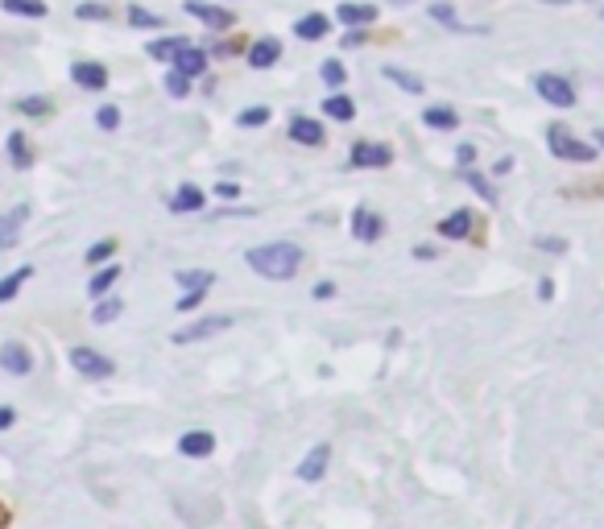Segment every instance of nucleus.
Segmentation results:
<instances>
[{"label": "nucleus", "mask_w": 604, "mask_h": 529, "mask_svg": "<svg viewBox=\"0 0 604 529\" xmlns=\"http://www.w3.org/2000/svg\"><path fill=\"white\" fill-rule=\"evenodd\" d=\"M244 265L257 277H265V282H290V277H298V269L307 265V253H303V244H294V240H270V244L249 249V253H244Z\"/></svg>", "instance_id": "obj_1"}, {"label": "nucleus", "mask_w": 604, "mask_h": 529, "mask_svg": "<svg viewBox=\"0 0 604 529\" xmlns=\"http://www.w3.org/2000/svg\"><path fill=\"white\" fill-rule=\"evenodd\" d=\"M547 150H551L559 162H580V166H587V162L596 157V145H592V141H580L568 124H547Z\"/></svg>", "instance_id": "obj_2"}, {"label": "nucleus", "mask_w": 604, "mask_h": 529, "mask_svg": "<svg viewBox=\"0 0 604 529\" xmlns=\"http://www.w3.org/2000/svg\"><path fill=\"white\" fill-rule=\"evenodd\" d=\"M70 368L79 376H87V381H108V376L117 373L112 356L96 352V348H70Z\"/></svg>", "instance_id": "obj_3"}, {"label": "nucleus", "mask_w": 604, "mask_h": 529, "mask_svg": "<svg viewBox=\"0 0 604 529\" xmlns=\"http://www.w3.org/2000/svg\"><path fill=\"white\" fill-rule=\"evenodd\" d=\"M535 91L547 103H554V108H571V103H575V87H571V79L554 75V70H542V75H535Z\"/></svg>", "instance_id": "obj_4"}, {"label": "nucleus", "mask_w": 604, "mask_h": 529, "mask_svg": "<svg viewBox=\"0 0 604 529\" xmlns=\"http://www.w3.org/2000/svg\"><path fill=\"white\" fill-rule=\"evenodd\" d=\"M394 162V150L389 145H377V141H356L352 154H348V166L352 170H381Z\"/></svg>", "instance_id": "obj_5"}, {"label": "nucleus", "mask_w": 604, "mask_h": 529, "mask_svg": "<svg viewBox=\"0 0 604 529\" xmlns=\"http://www.w3.org/2000/svg\"><path fill=\"white\" fill-rule=\"evenodd\" d=\"M237 323V315H211V319H199V323L183 327V331H174L171 343H199V340H211V335H220L228 327Z\"/></svg>", "instance_id": "obj_6"}, {"label": "nucleus", "mask_w": 604, "mask_h": 529, "mask_svg": "<svg viewBox=\"0 0 604 529\" xmlns=\"http://www.w3.org/2000/svg\"><path fill=\"white\" fill-rule=\"evenodd\" d=\"M328 463H331V447L328 443H315L307 455H303V463L294 467V476L307 480V484H319V480L328 476Z\"/></svg>", "instance_id": "obj_7"}, {"label": "nucleus", "mask_w": 604, "mask_h": 529, "mask_svg": "<svg viewBox=\"0 0 604 529\" xmlns=\"http://www.w3.org/2000/svg\"><path fill=\"white\" fill-rule=\"evenodd\" d=\"M0 368L9 376H30L34 373V352H30L21 340H9L0 348Z\"/></svg>", "instance_id": "obj_8"}, {"label": "nucleus", "mask_w": 604, "mask_h": 529, "mask_svg": "<svg viewBox=\"0 0 604 529\" xmlns=\"http://www.w3.org/2000/svg\"><path fill=\"white\" fill-rule=\"evenodd\" d=\"M352 236L361 240V244H377L385 236V220H381L373 207H356L352 211Z\"/></svg>", "instance_id": "obj_9"}, {"label": "nucleus", "mask_w": 604, "mask_h": 529, "mask_svg": "<svg viewBox=\"0 0 604 529\" xmlns=\"http://www.w3.org/2000/svg\"><path fill=\"white\" fill-rule=\"evenodd\" d=\"M187 13L190 18H199L208 30H232V13L228 9H220V4H208V0H187Z\"/></svg>", "instance_id": "obj_10"}, {"label": "nucleus", "mask_w": 604, "mask_h": 529, "mask_svg": "<svg viewBox=\"0 0 604 529\" xmlns=\"http://www.w3.org/2000/svg\"><path fill=\"white\" fill-rule=\"evenodd\" d=\"M211 451H216V434L211 430H187L178 439V455H187V460H208Z\"/></svg>", "instance_id": "obj_11"}, {"label": "nucleus", "mask_w": 604, "mask_h": 529, "mask_svg": "<svg viewBox=\"0 0 604 529\" xmlns=\"http://www.w3.org/2000/svg\"><path fill=\"white\" fill-rule=\"evenodd\" d=\"M70 79L84 87V91H105V87H108V67H100V63L84 58V63H75V67H70Z\"/></svg>", "instance_id": "obj_12"}, {"label": "nucleus", "mask_w": 604, "mask_h": 529, "mask_svg": "<svg viewBox=\"0 0 604 529\" xmlns=\"http://www.w3.org/2000/svg\"><path fill=\"white\" fill-rule=\"evenodd\" d=\"M204 203H208V195L195 187V183H183V187L171 195V211L174 216H190V211H204Z\"/></svg>", "instance_id": "obj_13"}, {"label": "nucleus", "mask_w": 604, "mask_h": 529, "mask_svg": "<svg viewBox=\"0 0 604 529\" xmlns=\"http://www.w3.org/2000/svg\"><path fill=\"white\" fill-rule=\"evenodd\" d=\"M171 67L183 70V75H190V79H199V75H204L211 63H208V51H199V46H183V51L174 54Z\"/></svg>", "instance_id": "obj_14"}, {"label": "nucleus", "mask_w": 604, "mask_h": 529, "mask_svg": "<svg viewBox=\"0 0 604 529\" xmlns=\"http://www.w3.org/2000/svg\"><path fill=\"white\" fill-rule=\"evenodd\" d=\"M290 141H298V145H323L328 141V133H323V124L319 120H311V117H294L290 120Z\"/></svg>", "instance_id": "obj_15"}, {"label": "nucleus", "mask_w": 604, "mask_h": 529, "mask_svg": "<svg viewBox=\"0 0 604 529\" xmlns=\"http://www.w3.org/2000/svg\"><path fill=\"white\" fill-rule=\"evenodd\" d=\"M277 58H282V46H277L274 37H257V42L249 46V67H253V70L277 67Z\"/></svg>", "instance_id": "obj_16"}, {"label": "nucleus", "mask_w": 604, "mask_h": 529, "mask_svg": "<svg viewBox=\"0 0 604 529\" xmlns=\"http://www.w3.org/2000/svg\"><path fill=\"white\" fill-rule=\"evenodd\" d=\"M25 220H30V203H21V207H13L9 216H0V249H13V244H18L21 223Z\"/></svg>", "instance_id": "obj_17"}, {"label": "nucleus", "mask_w": 604, "mask_h": 529, "mask_svg": "<svg viewBox=\"0 0 604 529\" xmlns=\"http://www.w3.org/2000/svg\"><path fill=\"white\" fill-rule=\"evenodd\" d=\"M439 236H443V240H468V236H472V211H464V207H460V211L443 216V220H439Z\"/></svg>", "instance_id": "obj_18"}, {"label": "nucleus", "mask_w": 604, "mask_h": 529, "mask_svg": "<svg viewBox=\"0 0 604 529\" xmlns=\"http://www.w3.org/2000/svg\"><path fill=\"white\" fill-rule=\"evenodd\" d=\"M121 265H100L96 274H91V282H87V298H105V294H112V286L121 282Z\"/></svg>", "instance_id": "obj_19"}, {"label": "nucleus", "mask_w": 604, "mask_h": 529, "mask_svg": "<svg viewBox=\"0 0 604 529\" xmlns=\"http://www.w3.org/2000/svg\"><path fill=\"white\" fill-rule=\"evenodd\" d=\"M336 18H340V25H369V21H377V4H352V0H344L340 9H336Z\"/></svg>", "instance_id": "obj_20"}, {"label": "nucleus", "mask_w": 604, "mask_h": 529, "mask_svg": "<svg viewBox=\"0 0 604 529\" xmlns=\"http://www.w3.org/2000/svg\"><path fill=\"white\" fill-rule=\"evenodd\" d=\"M422 124H427V129H443V133H455V129H460V117H455V108L431 103V108L422 112Z\"/></svg>", "instance_id": "obj_21"}, {"label": "nucleus", "mask_w": 604, "mask_h": 529, "mask_svg": "<svg viewBox=\"0 0 604 529\" xmlns=\"http://www.w3.org/2000/svg\"><path fill=\"white\" fill-rule=\"evenodd\" d=\"M328 25L331 21L323 13H307V18L294 21V34L303 37V42H319V37H328Z\"/></svg>", "instance_id": "obj_22"}, {"label": "nucleus", "mask_w": 604, "mask_h": 529, "mask_svg": "<svg viewBox=\"0 0 604 529\" xmlns=\"http://www.w3.org/2000/svg\"><path fill=\"white\" fill-rule=\"evenodd\" d=\"M30 277H34V265H21V269H13L9 277H0V307H4V302H13Z\"/></svg>", "instance_id": "obj_23"}, {"label": "nucleus", "mask_w": 604, "mask_h": 529, "mask_svg": "<svg viewBox=\"0 0 604 529\" xmlns=\"http://www.w3.org/2000/svg\"><path fill=\"white\" fill-rule=\"evenodd\" d=\"M183 46H190L187 37L171 34V37H157V42H150V46H145V54H150V58H157V63H174V54L183 51Z\"/></svg>", "instance_id": "obj_24"}, {"label": "nucleus", "mask_w": 604, "mask_h": 529, "mask_svg": "<svg viewBox=\"0 0 604 529\" xmlns=\"http://www.w3.org/2000/svg\"><path fill=\"white\" fill-rule=\"evenodd\" d=\"M9 162H13V170H30L34 166V150H30L25 133H9Z\"/></svg>", "instance_id": "obj_25"}, {"label": "nucleus", "mask_w": 604, "mask_h": 529, "mask_svg": "<svg viewBox=\"0 0 604 529\" xmlns=\"http://www.w3.org/2000/svg\"><path fill=\"white\" fill-rule=\"evenodd\" d=\"M0 9L13 18H46V0H0Z\"/></svg>", "instance_id": "obj_26"}, {"label": "nucleus", "mask_w": 604, "mask_h": 529, "mask_svg": "<svg viewBox=\"0 0 604 529\" xmlns=\"http://www.w3.org/2000/svg\"><path fill=\"white\" fill-rule=\"evenodd\" d=\"M174 282H178L183 290H211V286H216V274H208V269H178Z\"/></svg>", "instance_id": "obj_27"}, {"label": "nucleus", "mask_w": 604, "mask_h": 529, "mask_svg": "<svg viewBox=\"0 0 604 529\" xmlns=\"http://www.w3.org/2000/svg\"><path fill=\"white\" fill-rule=\"evenodd\" d=\"M323 112H328L331 120H344V124H348V120L356 117V103L348 100L344 91H331L328 100H323Z\"/></svg>", "instance_id": "obj_28"}, {"label": "nucleus", "mask_w": 604, "mask_h": 529, "mask_svg": "<svg viewBox=\"0 0 604 529\" xmlns=\"http://www.w3.org/2000/svg\"><path fill=\"white\" fill-rule=\"evenodd\" d=\"M381 75H385V79H389L394 87H402V91H410V96H422V79H418V75H410V70L381 67Z\"/></svg>", "instance_id": "obj_29"}, {"label": "nucleus", "mask_w": 604, "mask_h": 529, "mask_svg": "<svg viewBox=\"0 0 604 529\" xmlns=\"http://www.w3.org/2000/svg\"><path fill=\"white\" fill-rule=\"evenodd\" d=\"M121 310H124V302L121 298H96V307H91V323H112V319H121Z\"/></svg>", "instance_id": "obj_30"}, {"label": "nucleus", "mask_w": 604, "mask_h": 529, "mask_svg": "<svg viewBox=\"0 0 604 529\" xmlns=\"http://www.w3.org/2000/svg\"><path fill=\"white\" fill-rule=\"evenodd\" d=\"M460 178H464L468 187H472V190H476V195H481L484 203H497V187H493V183H488L484 174H476V170H472V166H464V170H460Z\"/></svg>", "instance_id": "obj_31"}, {"label": "nucleus", "mask_w": 604, "mask_h": 529, "mask_svg": "<svg viewBox=\"0 0 604 529\" xmlns=\"http://www.w3.org/2000/svg\"><path fill=\"white\" fill-rule=\"evenodd\" d=\"M13 108H18L21 117H51L54 112V103L46 100V96H25V100H18Z\"/></svg>", "instance_id": "obj_32"}, {"label": "nucleus", "mask_w": 604, "mask_h": 529, "mask_svg": "<svg viewBox=\"0 0 604 529\" xmlns=\"http://www.w3.org/2000/svg\"><path fill=\"white\" fill-rule=\"evenodd\" d=\"M431 18L439 21V25H448V30H455V34H476V30H468V25H460V18H455V9H451V4H431Z\"/></svg>", "instance_id": "obj_33"}, {"label": "nucleus", "mask_w": 604, "mask_h": 529, "mask_svg": "<svg viewBox=\"0 0 604 529\" xmlns=\"http://www.w3.org/2000/svg\"><path fill=\"white\" fill-rule=\"evenodd\" d=\"M117 256V240H96L91 249H87V265H105V261H112Z\"/></svg>", "instance_id": "obj_34"}, {"label": "nucleus", "mask_w": 604, "mask_h": 529, "mask_svg": "<svg viewBox=\"0 0 604 529\" xmlns=\"http://www.w3.org/2000/svg\"><path fill=\"white\" fill-rule=\"evenodd\" d=\"M129 25H138V30H162V18L150 13V9H141V4H129Z\"/></svg>", "instance_id": "obj_35"}, {"label": "nucleus", "mask_w": 604, "mask_h": 529, "mask_svg": "<svg viewBox=\"0 0 604 529\" xmlns=\"http://www.w3.org/2000/svg\"><path fill=\"white\" fill-rule=\"evenodd\" d=\"M166 91H171L174 100H187L190 96V75H183V70H166Z\"/></svg>", "instance_id": "obj_36"}, {"label": "nucleus", "mask_w": 604, "mask_h": 529, "mask_svg": "<svg viewBox=\"0 0 604 529\" xmlns=\"http://www.w3.org/2000/svg\"><path fill=\"white\" fill-rule=\"evenodd\" d=\"M319 75H323V84H328V87H344L348 67H344V63H340V58H328V63H323V70H319Z\"/></svg>", "instance_id": "obj_37"}, {"label": "nucleus", "mask_w": 604, "mask_h": 529, "mask_svg": "<svg viewBox=\"0 0 604 529\" xmlns=\"http://www.w3.org/2000/svg\"><path fill=\"white\" fill-rule=\"evenodd\" d=\"M96 124H100L105 133H117V129H121V108H117V103H105V108L96 112Z\"/></svg>", "instance_id": "obj_38"}, {"label": "nucleus", "mask_w": 604, "mask_h": 529, "mask_svg": "<svg viewBox=\"0 0 604 529\" xmlns=\"http://www.w3.org/2000/svg\"><path fill=\"white\" fill-rule=\"evenodd\" d=\"M241 129H261V124H270V108H244L241 117H237Z\"/></svg>", "instance_id": "obj_39"}, {"label": "nucleus", "mask_w": 604, "mask_h": 529, "mask_svg": "<svg viewBox=\"0 0 604 529\" xmlns=\"http://www.w3.org/2000/svg\"><path fill=\"white\" fill-rule=\"evenodd\" d=\"M75 18L79 21H108L112 18V9H108V4H79V9H75Z\"/></svg>", "instance_id": "obj_40"}, {"label": "nucleus", "mask_w": 604, "mask_h": 529, "mask_svg": "<svg viewBox=\"0 0 604 529\" xmlns=\"http://www.w3.org/2000/svg\"><path fill=\"white\" fill-rule=\"evenodd\" d=\"M204 298H208V290H187L183 298H174V310H183V315H187V310H199Z\"/></svg>", "instance_id": "obj_41"}, {"label": "nucleus", "mask_w": 604, "mask_h": 529, "mask_svg": "<svg viewBox=\"0 0 604 529\" xmlns=\"http://www.w3.org/2000/svg\"><path fill=\"white\" fill-rule=\"evenodd\" d=\"M455 162H460V170L472 166V162H476V145H460V150H455Z\"/></svg>", "instance_id": "obj_42"}, {"label": "nucleus", "mask_w": 604, "mask_h": 529, "mask_svg": "<svg viewBox=\"0 0 604 529\" xmlns=\"http://www.w3.org/2000/svg\"><path fill=\"white\" fill-rule=\"evenodd\" d=\"M535 249H547V253H563L568 244H563V240H554V236H547V240L538 236V240H535Z\"/></svg>", "instance_id": "obj_43"}, {"label": "nucleus", "mask_w": 604, "mask_h": 529, "mask_svg": "<svg viewBox=\"0 0 604 529\" xmlns=\"http://www.w3.org/2000/svg\"><path fill=\"white\" fill-rule=\"evenodd\" d=\"M315 298H319V302H331V298H336V282H319V286H315Z\"/></svg>", "instance_id": "obj_44"}, {"label": "nucleus", "mask_w": 604, "mask_h": 529, "mask_svg": "<svg viewBox=\"0 0 604 529\" xmlns=\"http://www.w3.org/2000/svg\"><path fill=\"white\" fill-rule=\"evenodd\" d=\"M18 427V410H9V406H0V430H13Z\"/></svg>", "instance_id": "obj_45"}, {"label": "nucleus", "mask_w": 604, "mask_h": 529, "mask_svg": "<svg viewBox=\"0 0 604 529\" xmlns=\"http://www.w3.org/2000/svg\"><path fill=\"white\" fill-rule=\"evenodd\" d=\"M505 174H514V157H497V166H493V178H505Z\"/></svg>", "instance_id": "obj_46"}, {"label": "nucleus", "mask_w": 604, "mask_h": 529, "mask_svg": "<svg viewBox=\"0 0 604 529\" xmlns=\"http://www.w3.org/2000/svg\"><path fill=\"white\" fill-rule=\"evenodd\" d=\"M538 298H542V302H551V298H554V282H551V277H542V282H538Z\"/></svg>", "instance_id": "obj_47"}, {"label": "nucleus", "mask_w": 604, "mask_h": 529, "mask_svg": "<svg viewBox=\"0 0 604 529\" xmlns=\"http://www.w3.org/2000/svg\"><path fill=\"white\" fill-rule=\"evenodd\" d=\"M216 195H220V199H237V195H241V187H232V183H220V187H216Z\"/></svg>", "instance_id": "obj_48"}, {"label": "nucleus", "mask_w": 604, "mask_h": 529, "mask_svg": "<svg viewBox=\"0 0 604 529\" xmlns=\"http://www.w3.org/2000/svg\"><path fill=\"white\" fill-rule=\"evenodd\" d=\"M415 256H418V261H435V256H439V253H435L431 244H418V249H415Z\"/></svg>", "instance_id": "obj_49"}, {"label": "nucleus", "mask_w": 604, "mask_h": 529, "mask_svg": "<svg viewBox=\"0 0 604 529\" xmlns=\"http://www.w3.org/2000/svg\"><path fill=\"white\" fill-rule=\"evenodd\" d=\"M344 42H348V46H361L364 34H361V30H352V34H344Z\"/></svg>", "instance_id": "obj_50"}, {"label": "nucleus", "mask_w": 604, "mask_h": 529, "mask_svg": "<svg viewBox=\"0 0 604 529\" xmlns=\"http://www.w3.org/2000/svg\"><path fill=\"white\" fill-rule=\"evenodd\" d=\"M592 145H596V150H604V129H596V133H592Z\"/></svg>", "instance_id": "obj_51"}, {"label": "nucleus", "mask_w": 604, "mask_h": 529, "mask_svg": "<svg viewBox=\"0 0 604 529\" xmlns=\"http://www.w3.org/2000/svg\"><path fill=\"white\" fill-rule=\"evenodd\" d=\"M9 526V509H4V505H0V529Z\"/></svg>", "instance_id": "obj_52"}, {"label": "nucleus", "mask_w": 604, "mask_h": 529, "mask_svg": "<svg viewBox=\"0 0 604 529\" xmlns=\"http://www.w3.org/2000/svg\"><path fill=\"white\" fill-rule=\"evenodd\" d=\"M542 4H568V0H542Z\"/></svg>", "instance_id": "obj_53"}, {"label": "nucleus", "mask_w": 604, "mask_h": 529, "mask_svg": "<svg viewBox=\"0 0 604 529\" xmlns=\"http://www.w3.org/2000/svg\"><path fill=\"white\" fill-rule=\"evenodd\" d=\"M389 4H410V0H389Z\"/></svg>", "instance_id": "obj_54"}]
</instances>
